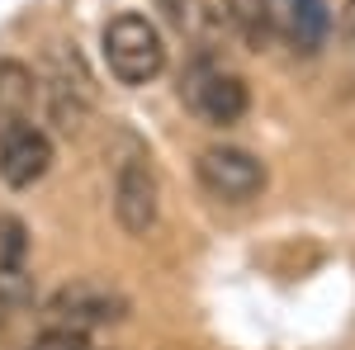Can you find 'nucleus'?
Returning a JSON list of instances; mask_svg holds the SVG:
<instances>
[{"mask_svg":"<svg viewBox=\"0 0 355 350\" xmlns=\"http://www.w3.org/2000/svg\"><path fill=\"white\" fill-rule=\"evenodd\" d=\"M105 62L114 81L123 85H147L162 76L166 67V43L147 15H114L105 24Z\"/></svg>","mask_w":355,"mask_h":350,"instance_id":"f257e3e1","label":"nucleus"},{"mask_svg":"<svg viewBox=\"0 0 355 350\" xmlns=\"http://www.w3.org/2000/svg\"><path fill=\"white\" fill-rule=\"evenodd\" d=\"M114 218L128 237H142L157 222V175L147 161H123L114 175Z\"/></svg>","mask_w":355,"mask_h":350,"instance_id":"423d86ee","label":"nucleus"},{"mask_svg":"<svg viewBox=\"0 0 355 350\" xmlns=\"http://www.w3.org/2000/svg\"><path fill=\"white\" fill-rule=\"evenodd\" d=\"M0 326H5V317H0Z\"/></svg>","mask_w":355,"mask_h":350,"instance_id":"4468645a","label":"nucleus"},{"mask_svg":"<svg viewBox=\"0 0 355 350\" xmlns=\"http://www.w3.org/2000/svg\"><path fill=\"white\" fill-rule=\"evenodd\" d=\"M166 19L175 24V33H185L194 43V53L209 57V43H214V33H218V10L209 5V0H162Z\"/></svg>","mask_w":355,"mask_h":350,"instance_id":"6e6552de","label":"nucleus"},{"mask_svg":"<svg viewBox=\"0 0 355 350\" xmlns=\"http://www.w3.org/2000/svg\"><path fill=\"white\" fill-rule=\"evenodd\" d=\"M194 170H199V185L223 204H246L266 189V166L242 147H204Z\"/></svg>","mask_w":355,"mask_h":350,"instance_id":"20e7f679","label":"nucleus"},{"mask_svg":"<svg viewBox=\"0 0 355 350\" xmlns=\"http://www.w3.org/2000/svg\"><path fill=\"white\" fill-rule=\"evenodd\" d=\"M341 38L355 43V0H346V10H341Z\"/></svg>","mask_w":355,"mask_h":350,"instance_id":"ddd939ff","label":"nucleus"},{"mask_svg":"<svg viewBox=\"0 0 355 350\" xmlns=\"http://www.w3.org/2000/svg\"><path fill=\"white\" fill-rule=\"evenodd\" d=\"M28 350H85V336H81V331H62V326H48V331H43V336H38V341H33Z\"/></svg>","mask_w":355,"mask_h":350,"instance_id":"f8f14e48","label":"nucleus"},{"mask_svg":"<svg viewBox=\"0 0 355 350\" xmlns=\"http://www.w3.org/2000/svg\"><path fill=\"white\" fill-rule=\"evenodd\" d=\"M331 28L327 0H270V33H279L294 53H318Z\"/></svg>","mask_w":355,"mask_h":350,"instance_id":"0eeeda50","label":"nucleus"},{"mask_svg":"<svg viewBox=\"0 0 355 350\" xmlns=\"http://www.w3.org/2000/svg\"><path fill=\"white\" fill-rule=\"evenodd\" d=\"M180 100L190 105V114H199V119L214 123V128L237 123L246 114V105H251L246 81L232 76V71H223L214 57H194L190 62V71L180 76Z\"/></svg>","mask_w":355,"mask_h":350,"instance_id":"f03ea898","label":"nucleus"},{"mask_svg":"<svg viewBox=\"0 0 355 350\" xmlns=\"http://www.w3.org/2000/svg\"><path fill=\"white\" fill-rule=\"evenodd\" d=\"M218 15L242 33L246 43H256V48L266 38H275L270 33V0H218Z\"/></svg>","mask_w":355,"mask_h":350,"instance_id":"9d476101","label":"nucleus"},{"mask_svg":"<svg viewBox=\"0 0 355 350\" xmlns=\"http://www.w3.org/2000/svg\"><path fill=\"white\" fill-rule=\"evenodd\" d=\"M24 256V227L15 218H0V270H15Z\"/></svg>","mask_w":355,"mask_h":350,"instance_id":"9b49d317","label":"nucleus"},{"mask_svg":"<svg viewBox=\"0 0 355 350\" xmlns=\"http://www.w3.org/2000/svg\"><path fill=\"white\" fill-rule=\"evenodd\" d=\"M53 166V137L43 133L38 123H5L0 128V180L10 189H28L38 185Z\"/></svg>","mask_w":355,"mask_h":350,"instance_id":"39448f33","label":"nucleus"},{"mask_svg":"<svg viewBox=\"0 0 355 350\" xmlns=\"http://www.w3.org/2000/svg\"><path fill=\"white\" fill-rule=\"evenodd\" d=\"M128 317V298L100 284V279H71L48 298V322L62 331H90V326H110Z\"/></svg>","mask_w":355,"mask_h":350,"instance_id":"7ed1b4c3","label":"nucleus"},{"mask_svg":"<svg viewBox=\"0 0 355 350\" xmlns=\"http://www.w3.org/2000/svg\"><path fill=\"white\" fill-rule=\"evenodd\" d=\"M38 100V81L24 62H0V128L28 119V109Z\"/></svg>","mask_w":355,"mask_h":350,"instance_id":"1a4fd4ad","label":"nucleus"}]
</instances>
